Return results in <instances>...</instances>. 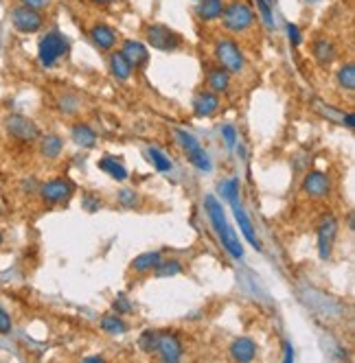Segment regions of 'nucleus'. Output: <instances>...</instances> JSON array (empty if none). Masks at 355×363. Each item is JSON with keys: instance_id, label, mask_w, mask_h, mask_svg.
<instances>
[{"instance_id": "obj_1", "label": "nucleus", "mask_w": 355, "mask_h": 363, "mask_svg": "<svg viewBox=\"0 0 355 363\" xmlns=\"http://www.w3.org/2000/svg\"><path fill=\"white\" fill-rule=\"evenodd\" d=\"M204 204H206V213H208V219H210V226H213L215 234L219 237L221 245L226 247V252L232 258H243V247L239 243L235 230H232L230 224L226 221V215H224V211H221V204L215 200L213 195H206Z\"/></svg>"}, {"instance_id": "obj_2", "label": "nucleus", "mask_w": 355, "mask_h": 363, "mask_svg": "<svg viewBox=\"0 0 355 363\" xmlns=\"http://www.w3.org/2000/svg\"><path fill=\"white\" fill-rule=\"evenodd\" d=\"M213 57H215V64L221 66V68L230 72L232 77H239L248 70L246 53H243L239 42L232 36H221L213 42Z\"/></svg>"}, {"instance_id": "obj_3", "label": "nucleus", "mask_w": 355, "mask_h": 363, "mask_svg": "<svg viewBox=\"0 0 355 363\" xmlns=\"http://www.w3.org/2000/svg\"><path fill=\"white\" fill-rule=\"evenodd\" d=\"M221 27L228 33V36H246L254 29V22H257V14L252 11V7L243 0H230V3L224 5V11H221Z\"/></svg>"}, {"instance_id": "obj_4", "label": "nucleus", "mask_w": 355, "mask_h": 363, "mask_svg": "<svg viewBox=\"0 0 355 363\" xmlns=\"http://www.w3.org/2000/svg\"><path fill=\"white\" fill-rule=\"evenodd\" d=\"M71 42L60 31H47L38 44V59L44 68H55L64 57H69Z\"/></svg>"}, {"instance_id": "obj_5", "label": "nucleus", "mask_w": 355, "mask_h": 363, "mask_svg": "<svg viewBox=\"0 0 355 363\" xmlns=\"http://www.w3.org/2000/svg\"><path fill=\"white\" fill-rule=\"evenodd\" d=\"M9 20H11V27H14L18 33H25V36L40 33L44 27H47V16H44L40 9H33L27 5H20V3L9 9Z\"/></svg>"}, {"instance_id": "obj_6", "label": "nucleus", "mask_w": 355, "mask_h": 363, "mask_svg": "<svg viewBox=\"0 0 355 363\" xmlns=\"http://www.w3.org/2000/svg\"><path fill=\"white\" fill-rule=\"evenodd\" d=\"M338 230H340V221H338V217L334 213H325L323 217L318 219V226H316V247H318L320 260H329L331 254H334Z\"/></svg>"}, {"instance_id": "obj_7", "label": "nucleus", "mask_w": 355, "mask_h": 363, "mask_svg": "<svg viewBox=\"0 0 355 363\" xmlns=\"http://www.w3.org/2000/svg\"><path fill=\"white\" fill-rule=\"evenodd\" d=\"M38 195L47 206H60L75 195V184L69 178H53L38 186Z\"/></svg>"}, {"instance_id": "obj_8", "label": "nucleus", "mask_w": 355, "mask_h": 363, "mask_svg": "<svg viewBox=\"0 0 355 363\" xmlns=\"http://www.w3.org/2000/svg\"><path fill=\"white\" fill-rule=\"evenodd\" d=\"M301 191L305 197L314 202L327 200V197L334 193V180L327 171H309L305 173V178L301 182Z\"/></svg>"}, {"instance_id": "obj_9", "label": "nucleus", "mask_w": 355, "mask_h": 363, "mask_svg": "<svg viewBox=\"0 0 355 363\" xmlns=\"http://www.w3.org/2000/svg\"><path fill=\"white\" fill-rule=\"evenodd\" d=\"M5 131L14 140L25 142V145L38 142V138H40V127L36 125V120H31L22 114H9L5 118Z\"/></svg>"}, {"instance_id": "obj_10", "label": "nucleus", "mask_w": 355, "mask_h": 363, "mask_svg": "<svg viewBox=\"0 0 355 363\" xmlns=\"http://www.w3.org/2000/svg\"><path fill=\"white\" fill-rule=\"evenodd\" d=\"M147 44L151 49L162 51V53H173L182 46V36L180 33H175L173 29L164 27V25H149L147 31Z\"/></svg>"}, {"instance_id": "obj_11", "label": "nucleus", "mask_w": 355, "mask_h": 363, "mask_svg": "<svg viewBox=\"0 0 355 363\" xmlns=\"http://www.w3.org/2000/svg\"><path fill=\"white\" fill-rule=\"evenodd\" d=\"M156 355L160 361L175 363L184 357V346L182 339L171 331H158V344H156Z\"/></svg>"}, {"instance_id": "obj_12", "label": "nucleus", "mask_w": 355, "mask_h": 363, "mask_svg": "<svg viewBox=\"0 0 355 363\" xmlns=\"http://www.w3.org/2000/svg\"><path fill=\"white\" fill-rule=\"evenodd\" d=\"M219 105H221V96L215 94L213 90H199L193 94V101H191V107H193V114L197 118H208V116H215L219 112Z\"/></svg>"}, {"instance_id": "obj_13", "label": "nucleus", "mask_w": 355, "mask_h": 363, "mask_svg": "<svg viewBox=\"0 0 355 363\" xmlns=\"http://www.w3.org/2000/svg\"><path fill=\"white\" fill-rule=\"evenodd\" d=\"M88 36H90V42L101 53H110V51L117 49L119 36H117V31L112 27L106 25V22H95V25L88 29Z\"/></svg>"}, {"instance_id": "obj_14", "label": "nucleus", "mask_w": 355, "mask_h": 363, "mask_svg": "<svg viewBox=\"0 0 355 363\" xmlns=\"http://www.w3.org/2000/svg\"><path fill=\"white\" fill-rule=\"evenodd\" d=\"M228 355L232 361H239V363H248L254 361L259 355V346L254 342L252 337H237L232 339L230 346H228Z\"/></svg>"}, {"instance_id": "obj_15", "label": "nucleus", "mask_w": 355, "mask_h": 363, "mask_svg": "<svg viewBox=\"0 0 355 363\" xmlns=\"http://www.w3.org/2000/svg\"><path fill=\"white\" fill-rule=\"evenodd\" d=\"M121 53H123V57L132 64V68L134 70L145 68L149 62V49L138 40H123V44H121Z\"/></svg>"}, {"instance_id": "obj_16", "label": "nucleus", "mask_w": 355, "mask_h": 363, "mask_svg": "<svg viewBox=\"0 0 355 363\" xmlns=\"http://www.w3.org/2000/svg\"><path fill=\"white\" fill-rule=\"evenodd\" d=\"M38 151H40V158L47 160V162H55L62 158L64 153V140L60 134H53V131H49V134H40L38 138Z\"/></svg>"}, {"instance_id": "obj_17", "label": "nucleus", "mask_w": 355, "mask_h": 363, "mask_svg": "<svg viewBox=\"0 0 355 363\" xmlns=\"http://www.w3.org/2000/svg\"><path fill=\"white\" fill-rule=\"evenodd\" d=\"M206 88L208 90H213L215 94H226V92H230V85H232V75L230 72H226L221 66H210V68L206 70Z\"/></svg>"}, {"instance_id": "obj_18", "label": "nucleus", "mask_w": 355, "mask_h": 363, "mask_svg": "<svg viewBox=\"0 0 355 363\" xmlns=\"http://www.w3.org/2000/svg\"><path fill=\"white\" fill-rule=\"evenodd\" d=\"M108 66H110V72H112V77L121 83H127L132 79V75H134L132 64L123 57V53L117 51V49L108 53Z\"/></svg>"}, {"instance_id": "obj_19", "label": "nucleus", "mask_w": 355, "mask_h": 363, "mask_svg": "<svg viewBox=\"0 0 355 363\" xmlns=\"http://www.w3.org/2000/svg\"><path fill=\"white\" fill-rule=\"evenodd\" d=\"M230 206H232V213H235V217H237V224H239L241 234L246 237V241H248L252 247L261 250V243H259V239H257V232H254V228H252V224H250V219H248L246 211H243L239 197H237V200H230Z\"/></svg>"}, {"instance_id": "obj_20", "label": "nucleus", "mask_w": 355, "mask_h": 363, "mask_svg": "<svg viewBox=\"0 0 355 363\" xmlns=\"http://www.w3.org/2000/svg\"><path fill=\"white\" fill-rule=\"evenodd\" d=\"M312 55L320 66H331L338 57V49L329 38H318L312 42Z\"/></svg>"}, {"instance_id": "obj_21", "label": "nucleus", "mask_w": 355, "mask_h": 363, "mask_svg": "<svg viewBox=\"0 0 355 363\" xmlns=\"http://www.w3.org/2000/svg\"><path fill=\"white\" fill-rule=\"evenodd\" d=\"M71 138H73L75 145L82 147V149H93L97 145V140H99L97 131L88 123H82V120L71 125Z\"/></svg>"}, {"instance_id": "obj_22", "label": "nucleus", "mask_w": 355, "mask_h": 363, "mask_svg": "<svg viewBox=\"0 0 355 363\" xmlns=\"http://www.w3.org/2000/svg\"><path fill=\"white\" fill-rule=\"evenodd\" d=\"M224 0H197L195 14L202 22H217L224 11Z\"/></svg>"}, {"instance_id": "obj_23", "label": "nucleus", "mask_w": 355, "mask_h": 363, "mask_svg": "<svg viewBox=\"0 0 355 363\" xmlns=\"http://www.w3.org/2000/svg\"><path fill=\"white\" fill-rule=\"evenodd\" d=\"M99 169H101L103 173H108L110 178L117 180V182H125L130 178V173L123 167V162H119L114 156H106V158L99 160Z\"/></svg>"}, {"instance_id": "obj_24", "label": "nucleus", "mask_w": 355, "mask_h": 363, "mask_svg": "<svg viewBox=\"0 0 355 363\" xmlns=\"http://www.w3.org/2000/svg\"><path fill=\"white\" fill-rule=\"evenodd\" d=\"M160 260H162L160 252H145V254H140L132 260L130 269L134 273H149V271H154V267H156Z\"/></svg>"}, {"instance_id": "obj_25", "label": "nucleus", "mask_w": 355, "mask_h": 363, "mask_svg": "<svg viewBox=\"0 0 355 363\" xmlns=\"http://www.w3.org/2000/svg\"><path fill=\"white\" fill-rule=\"evenodd\" d=\"M336 83L342 92H353L355 90V64L347 62L342 64L338 72H336Z\"/></svg>"}, {"instance_id": "obj_26", "label": "nucleus", "mask_w": 355, "mask_h": 363, "mask_svg": "<svg viewBox=\"0 0 355 363\" xmlns=\"http://www.w3.org/2000/svg\"><path fill=\"white\" fill-rule=\"evenodd\" d=\"M99 328L110 337H121L127 333V324L119 315H103L101 322H99Z\"/></svg>"}, {"instance_id": "obj_27", "label": "nucleus", "mask_w": 355, "mask_h": 363, "mask_svg": "<svg viewBox=\"0 0 355 363\" xmlns=\"http://www.w3.org/2000/svg\"><path fill=\"white\" fill-rule=\"evenodd\" d=\"M173 138H175V142H178V147H180L186 156H191L193 151H197L199 147V140L191 134V131H186V129H180V127H175L173 129Z\"/></svg>"}, {"instance_id": "obj_28", "label": "nucleus", "mask_w": 355, "mask_h": 363, "mask_svg": "<svg viewBox=\"0 0 355 363\" xmlns=\"http://www.w3.org/2000/svg\"><path fill=\"white\" fill-rule=\"evenodd\" d=\"M182 273V263L175 258H162L156 267H154V276L156 278H171Z\"/></svg>"}, {"instance_id": "obj_29", "label": "nucleus", "mask_w": 355, "mask_h": 363, "mask_svg": "<svg viewBox=\"0 0 355 363\" xmlns=\"http://www.w3.org/2000/svg\"><path fill=\"white\" fill-rule=\"evenodd\" d=\"M145 153H147L149 162L154 164V169H156L158 173H169V171L173 169V162H171L167 156H164V153H162L160 149H156V147H147Z\"/></svg>"}, {"instance_id": "obj_30", "label": "nucleus", "mask_w": 355, "mask_h": 363, "mask_svg": "<svg viewBox=\"0 0 355 363\" xmlns=\"http://www.w3.org/2000/svg\"><path fill=\"white\" fill-rule=\"evenodd\" d=\"M156 344H158V331H145L138 337V348H140V353H145V355L156 353Z\"/></svg>"}, {"instance_id": "obj_31", "label": "nucleus", "mask_w": 355, "mask_h": 363, "mask_svg": "<svg viewBox=\"0 0 355 363\" xmlns=\"http://www.w3.org/2000/svg\"><path fill=\"white\" fill-rule=\"evenodd\" d=\"M58 105H60V109H62L64 114L73 116V114L79 112L82 101H79V96H75V94H62V96L58 98Z\"/></svg>"}, {"instance_id": "obj_32", "label": "nucleus", "mask_w": 355, "mask_h": 363, "mask_svg": "<svg viewBox=\"0 0 355 363\" xmlns=\"http://www.w3.org/2000/svg\"><path fill=\"white\" fill-rule=\"evenodd\" d=\"M188 160H191V164L195 169H199V171H204V173H208L210 171V167H213V164H210V158H208V153L199 147L197 151H193L191 156H188Z\"/></svg>"}, {"instance_id": "obj_33", "label": "nucleus", "mask_w": 355, "mask_h": 363, "mask_svg": "<svg viewBox=\"0 0 355 363\" xmlns=\"http://www.w3.org/2000/svg\"><path fill=\"white\" fill-rule=\"evenodd\" d=\"M117 200H119V204H121V206H125V208H134V206H138L140 197H138V193H134V189H121V191H119V195H117Z\"/></svg>"}, {"instance_id": "obj_34", "label": "nucleus", "mask_w": 355, "mask_h": 363, "mask_svg": "<svg viewBox=\"0 0 355 363\" xmlns=\"http://www.w3.org/2000/svg\"><path fill=\"white\" fill-rule=\"evenodd\" d=\"M219 189H221V195H224L228 202L230 200H237V197H239V180L237 178H230L226 182H221Z\"/></svg>"}, {"instance_id": "obj_35", "label": "nucleus", "mask_w": 355, "mask_h": 363, "mask_svg": "<svg viewBox=\"0 0 355 363\" xmlns=\"http://www.w3.org/2000/svg\"><path fill=\"white\" fill-rule=\"evenodd\" d=\"M11 331H14V320H11V315L5 306L0 304V335H9Z\"/></svg>"}, {"instance_id": "obj_36", "label": "nucleus", "mask_w": 355, "mask_h": 363, "mask_svg": "<svg viewBox=\"0 0 355 363\" xmlns=\"http://www.w3.org/2000/svg\"><path fill=\"white\" fill-rule=\"evenodd\" d=\"M257 7H259L261 20L265 22V25H268V27H274V20H272V9H270V5L265 3V0H257Z\"/></svg>"}, {"instance_id": "obj_37", "label": "nucleus", "mask_w": 355, "mask_h": 363, "mask_svg": "<svg viewBox=\"0 0 355 363\" xmlns=\"http://www.w3.org/2000/svg\"><path fill=\"white\" fill-rule=\"evenodd\" d=\"M221 136H224V142L228 147L237 145V129H235V125H224V127H221Z\"/></svg>"}, {"instance_id": "obj_38", "label": "nucleus", "mask_w": 355, "mask_h": 363, "mask_svg": "<svg viewBox=\"0 0 355 363\" xmlns=\"http://www.w3.org/2000/svg\"><path fill=\"white\" fill-rule=\"evenodd\" d=\"M20 5H27V7H33V9H40V11H44V9H49L51 5H53V0H18Z\"/></svg>"}, {"instance_id": "obj_39", "label": "nucleus", "mask_w": 355, "mask_h": 363, "mask_svg": "<svg viewBox=\"0 0 355 363\" xmlns=\"http://www.w3.org/2000/svg\"><path fill=\"white\" fill-rule=\"evenodd\" d=\"M82 204H84L86 211H90V213H95V211L101 208V200H97V197H93V195H86Z\"/></svg>"}, {"instance_id": "obj_40", "label": "nucleus", "mask_w": 355, "mask_h": 363, "mask_svg": "<svg viewBox=\"0 0 355 363\" xmlns=\"http://www.w3.org/2000/svg\"><path fill=\"white\" fill-rule=\"evenodd\" d=\"M287 36H290V42L294 44V46H298L301 44V31H298V27L296 25H287Z\"/></svg>"}, {"instance_id": "obj_41", "label": "nucleus", "mask_w": 355, "mask_h": 363, "mask_svg": "<svg viewBox=\"0 0 355 363\" xmlns=\"http://www.w3.org/2000/svg\"><path fill=\"white\" fill-rule=\"evenodd\" d=\"M342 125H347L349 129H353L355 127V116L349 112V114H345V118H342Z\"/></svg>"}, {"instance_id": "obj_42", "label": "nucleus", "mask_w": 355, "mask_h": 363, "mask_svg": "<svg viewBox=\"0 0 355 363\" xmlns=\"http://www.w3.org/2000/svg\"><path fill=\"white\" fill-rule=\"evenodd\" d=\"M88 3H93L95 7H110V5H114L117 0H88Z\"/></svg>"}, {"instance_id": "obj_43", "label": "nucleus", "mask_w": 355, "mask_h": 363, "mask_svg": "<svg viewBox=\"0 0 355 363\" xmlns=\"http://www.w3.org/2000/svg\"><path fill=\"white\" fill-rule=\"evenodd\" d=\"M294 359V353H292V346L285 344V361H292Z\"/></svg>"}, {"instance_id": "obj_44", "label": "nucleus", "mask_w": 355, "mask_h": 363, "mask_svg": "<svg viewBox=\"0 0 355 363\" xmlns=\"http://www.w3.org/2000/svg\"><path fill=\"white\" fill-rule=\"evenodd\" d=\"M3 243H5V234H3V230H0V247H3Z\"/></svg>"}, {"instance_id": "obj_45", "label": "nucleus", "mask_w": 355, "mask_h": 363, "mask_svg": "<svg viewBox=\"0 0 355 363\" xmlns=\"http://www.w3.org/2000/svg\"><path fill=\"white\" fill-rule=\"evenodd\" d=\"M305 3H307V5H318L320 0H305Z\"/></svg>"}, {"instance_id": "obj_46", "label": "nucleus", "mask_w": 355, "mask_h": 363, "mask_svg": "<svg viewBox=\"0 0 355 363\" xmlns=\"http://www.w3.org/2000/svg\"><path fill=\"white\" fill-rule=\"evenodd\" d=\"M0 215H3V208H0Z\"/></svg>"}]
</instances>
